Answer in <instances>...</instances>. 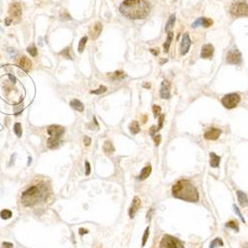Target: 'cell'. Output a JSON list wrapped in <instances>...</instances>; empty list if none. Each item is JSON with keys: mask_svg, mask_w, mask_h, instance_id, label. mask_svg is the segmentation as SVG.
Masks as SVG:
<instances>
[{"mask_svg": "<svg viewBox=\"0 0 248 248\" xmlns=\"http://www.w3.org/2000/svg\"><path fill=\"white\" fill-rule=\"evenodd\" d=\"M155 132H157V127L156 126H152L150 129V134L154 136V134H155Z\"/></svg>", "mask_w": 248, "mask_h": 248, "instance_id": "46", "label": "cell"}, {"mask_svg": "<svg viewBox=\"0 0 248 248\" xmlns=\"http://www.w3.org/2000/svg\"><path fill=\"white\" fill-rule=\"evenodd\" d=\"M150 52L153 54L154 56H158L159 55V49H150Z\"/></svg>", "mask_w": 248, "mask_h": 248, "instance_id": "45", "label": "cell"}, {"mask_svg": "<svg viewBox=\"0 0 248 248\" xmlns=\"http://www.w3.org/2000/svg\"><path fill=\"white\" fill-rule=\"evenodd\" d=\"M242 58L241 54L237 49H232L230 50L227 55H226V63L231 64H239L241 63Z\"/></svg>", "mask_w": 248, "mask_h": 248, "instance_id": "8", "label": "cell"}, {"mask_svg": "<svg viewBox=\"0 0 248 248\" xmlns=\"http://www.w3.org/2000/svg\"><path fill=\"white\" fill-rule=\"evenodd\" d=\"M49 195V189L46 184H36L26 190L21 196V200L25 207H33L38 203L43 202Z\"/></svg>", "mask_w": 248, "mask_h": 248, "instance_id": "2", "label": "cell"}, {"mask_svg": "<svg viewBox=\"0 0 248 248\" xmlns=\"http://www.w3.org/2000/svg\"><path fill=\"white\" fill-rule=\"evenodd\" d=\"M11 23H12V20L10 19L9 17H8V18H6V19H5V24H6V26H9V25L11 24Z\"/></svg>", "mask_w": 248, "mask_h": 248, "instance_id": "47", "label": "cell"}, {"mask_svg": "<svg viewBox=\"0 0 248 248\" xmlns=\"http://www.w3.org/2000/svg\"><path fill=\"white\" fill-rule=\"evenodd\" d=\"M240 101V95L238 93H229L224 95L221 99V103L225 108L231 109L236 107L237 104Z\"/></svg>", "mask_w": 248, "mask_h": 248, "instance_id": "5", "label": "cell"}, {"mask_svg": "<svg viewBox=\"0 0 248 248\" xmlns=\"http://www.w3.org/2000/svg\"><path fill=\"white\" fill-rule=\"evenodd\" d=\"M87 42H88V36H84V37H82L80 40V43H78V53L84 52V50L85 48V45H87Z\"/></svg>", "mask_w": 248, "mask_h": 248, "instance_id": "26", "label": "cell"}, {"mask_svg": "<svg viewBox=\"0 0 248 248\" xmlns=\"http://www.w3.org/2000/svg\"><path fill=\"white\" fill-rule=\"evenodd\" d=\"M233 210H234L235 213H237V215H238V217H239V218H240V219H241V220H242V222H244V223H245V219L243 218L242 214H241V213H240V210H239V208L237 207L236 206H233Z\"/></svg>", "mask_w": 248, "mask_h": 248, "instance_id": "39", "label": "cell"}, {"mask_svg": "<svg viewBox=\"0 0 248 248\" xmlns=\"http://www.w3.org/2000/svg\"><path fill=\"white\" fill-rule=\"evenodd\" d=\"M48 134L50 137H55V138H60L62 137V135L64 133V128L60 125H51L48 127Z\"/></svg>", "mask_w": 248, "mask_h": 248, "instance_id": "13", "label": "cell"}, {"mask_svg": "<svg viewBox=\"0 0 248 248\" xmlns=\"http://www.w3.org/2000/svg\"><path fill=\"white\" fill-rule=\"evenodd\" d=\"M2 247L3 248H13V244L12 243H9V242H3Z\"/></svg>", "mask_w": 248, "mask_h": 248, "instance_id": "44", "label": "cell"}, {"mask_svg": "<svg viewBox=\"0 0 248 248\" xmlns=\"http://www.w3.org/2000/svg\"><path fill=\"white\" fill-rule=\"evenodd\" d=\"M27 52L29 53L30 56H32V57H36V56L38 55V50H37V48H36L34 45L28 47V48H27Z\"/></svg>", "mask_w": 248, "mask_h": 248, "instance_id": "30", "label": "cell"}, {"mask_svg": "<svg viewBox=\"0 0 248 248\" xmlns=\"http://www.w3.org/2000/svg\"><path fill=\"white\" fill-rule=\"evenodd\" d=\"M62 144L60 138H55V137H49L47 140V145L50 149H57L59 148L60 145Z\"/></svg>", "mask_w": 248, "mask_h": 248, "instance_id": "17", "label": "cell"}, {"mask_svg": "<svg viewBox=\"0 0 248 248\" xmlns=\"http://www.w3.org/2000/svg\"><path fill=\"white\" fill-rule=\"evenodd\" d=\"M214 53V48L213 45L210 44H207L203 45L202 47V53H200V57L203 59H210L213 57Z\"/></svg>", "mask_w": 248, "mask_h": 248, "instance_id": "15", "label": "cell"}, {"mask_svg": "<svg viewBox=\"0 0 248 248\" xmlns=\"http://www.w3.org/2000/svg\"><path fill=\"white\" fill-rule=\"evenodd\" d=\"M102 149L104 151V153L107 154V155H109V154H112L114 152V147L112 145V143H111V141H109V140H106V141L103 143Z\"/></svg>", "mask_w": 248, "mask_h": 248, "instance_id": "20", "label": "cell"}, {"mask_svg": "<svg viewBox=\"0 0 248 248\" xmlns=\"http://www.w3.org/2000/svg\"><path fill=\"white\" fill-rule=\"evenodd\" d=\"M190 38L189 33H185L183 35L182 42H181V49H180V53H181L182 56H185L186 54H188L190 48Z\"/></svg>", "mask_w": 248, "mask_h": 248, "instance_id": "11", "label": "cell"}, {"mask_svg": "<svg viewBox=\"0 0 248 248\" xmlns=\"http://www.w3.org/2000/svg\"><path fill=\"white\" fill-rule=\"evenodd\" d=\"M226 227L232 228V229H234V230H236V231H238V230H239V228H238V225H237V222L233 221V220H230V221H228L227 223H226Z\"/></svg>", "mask_w": 248, "mask_h": 248, "instance_id": "33", "label": "cell"}, {"mask_svg": "<svg viewBox=\"0 0 248 248\" xmlns=\"http://www.w3.org/2000/svg\"><path fill=\"white\" fill-rule=\"evenodd\" d=\"M9 78H11V80H12V81H13V82H15V81H16V78H14V77H13V75H12V74H9Z\"/></svg>", "mask_w": 248, "mask_h": 248, "instance_id": "49", "label": "cell"}, {"mask_svg": "<svg viewBox=\"0 0 248 248\" xmlns=\"http://www.w3.org/2000/svg\"><path fill=\"white\" fill-rule=\"evenodd\" d=\"M85 233H88V230H87V229H84V228H80V234H81V235H84V234H85Z\"/></svg>", "mask_w": 248, "mask_h": 248, "instance_id": "48", "label": "cell"}, {"mask_svg": "<svg viewBox=\"0 0 248 248\" xmlns=\"http://www.w3.org/2000/svg\"><path fill=\"white\" fill-rule=\"evenodd\" d=\"M143 87L147 88H151V84H143Z\"/></svg>", "mask_w": 248, "mask_h": 248, "instance_id": "50", "label": "cell"}, {"mask_svg": "<svg viewBox=\"0 0 248 248\" xmlns=\"http://www.w3.org/2000/svg\"><path fill=\"white\" fill-rule=\"evenodd\" d=\"M223 245V242H222V240L220 238H215L214 240H213V242L210 243V248H215L217 246H222Z\"/></svg>", "mask_w": 248, "mask_h": 248, "instance_id": "31", "label": "cell"}, {"mask_svg": "<svg viewBox=\"0 0 248 248\" xmlns=\"http://www.w3.org/2000/svg\"><path fill=\"white\" fill-rule=\"evenodd\" d=\"M28 160H29V162H28V165H30L31 164V161H32V158L29 157V159H28Z\"/></svg>", "mask_w": 248, "mask_h": 248, "instance_id": "51", "label": "cell"}, {"mask_svg": "<svg viewBox=\"0 0 248 248\" xmlns=\"http://www.w3.org/2000/svg\"><path fill=\"white\" fill-rule=\"evenodd\" d=\"M17 66L26 73H29L32 69V62L26 56H21L17 61Z\"/></svg>", "mask_w": 248, "mask_h": 248, "instance_id": "12", "label": "cell"}, {"mask_svg": "<svg viewBox=\"0 0 248 248\" xmlns=\"http://www.w3.org/2000/svg\"><path fill=\"white\" fill-rule=\"evenodd\" d=\"M69 52H70V48L68 47V48H66L63 52H61L60 54H61L62 56H64L66 59H70V60H71V55L69 54Z\"/></svg>", "mask_w": 248, "mask_h": 248, "instance_id": "36", "label": "cell"}, {"mask_svg": "<svg viewBox=\"0 0 248 248\" xmlns=\"http://www.w3.org/2000/svg\"><path fill=\"white\" fill-rule=\"evenodd\" d=\"M151 172H152V168H151V166L149 165V166H146V167H144L142 169V171H141V173H140V175H139V180H145V179H147L150 176V174H151Z\"/></svg>", "mask_w": 248, "mask_h": 248, "instance_id": "21", "label": "cell"}, {"mask_svg": "<svg viewBox=\"0 0 248 248\" xmlns=\"http://www.w3.org/2000/svg\"><path fill=\"white\" fill-rule=\"evenodd\" d=\"M140 207H141V200H140L138 197H135L134 199H133V202H132L130 208H129V217H130L131 218L134 217L135 213L138 211Z\"/></svg>", "mask_w": 248, "mask_h": 248, "instance_id": "16", "label": "cell"}, {"mask_svg": "<svg viewBox=\"0 0 248 248\" xmlns=\"http://www.w3.org/2000/svg\"><path fill=\"white\" fill-rule=\"evenodd\" d=\"M237 197H238V202L241 206H247V196L245 193L241 190H237Z\"/></svg>", "mask_w": 248, "mask_h": 248, "instance_id": "24", "label": "cell"}, {"mask_svg": "<svg viewBox=\"0 0 248 248\" xmlns=\"http://www.w3.org/2000/svg\"><path fill=\"white\" fill-rule=\"evenodd\" d=\"M210 166L213 168H218L219 162H220V157L217 156V154L213 152H210Z\"/></svg>", "mask_w": 248, "mask_h": 248, "instance_id": "19", "label": "cell"}, {"mask_svg": "<svg viewBox=\"0 0 248 248\" xmlns=\"http://www.w3.org/2000/svg\"><path fill=\"white\" fill-rule=\"evenodd\" d=\"M230 13L233 16H247L248 9L245 2H234L230 7Z\"/></svg>", "mask_w": 248, "mask_h": 248, "instance_id": "6", "label": "cell"}, {"mask_svg": "<svg viewBox=\"0 0 248 248\" xmlns=\"http://www.w3.org/2000/svg\"><path fill=\"white\" fill-rule=\"evenodd\" d=\"M160 96L163 99H169L171 98V82L168 80H164L161 84Z\"/></svg>", "mask_w": 248, "mask_h": 248, "instance_id": "9", "label": "cell"}, {"mask_svg": "<svg viewBox=\"0 0 248 248\" xmlns=\"http://www.w3.org/2000/svg\"><path fill=\"white\" fill-rule=\"evenodd\" d=\"M153 138H154V142H155V145L159 146L161 143V135H154Z\"/></svg>", "mask_w": 248, "mask_h": 248, "instance_id": "41", "label": "cell"}, {"mask_svg": "<svg viewBox=\"0 0 248 248\" xmlns=\"http://www.w3.org/2000/svg\"><path fill=\"white\" fill-rule=\"evenodd\" d=\"M173 41V32H169L168 33V36H167V39L166 41L164 43V52L165 53H168L169 52V49H170V46H171V43Z\"/></svg>", "mask_w": 248, "mask_h": 248, "instance_id": "23", "label": "cell"}, {"mask_svg": "<svg viewBox=\"0 0 248 248\" xmlns=\"http://www.w3.org/2000/svg\"><path fill=\"white\" fill-rule=\"evenodd\" d=\"M106 89H107L106 87H104V85H100L98 89H95V91H91V94H101V93L106 91Z\"/></svg>", "mask_w": 248, "mask_h": 248, "instance_id": "32", "label": "cell"}, {"mask_svg": "<svg viewBox=\"0 0 248 248\" xmlns=\"http://www.w3.org/2000/svg\"><path fill=\"white\" fill-rule=\"evenodd\" d=\"M172 195L186 202L195 203L199 200V192L188 180H181L176 183L172 188Z\"/></svg>", "mask_w": 248, "mask_h": 248, "instance_id": "3", "label": "cell"}, {"mask_svg": "<svg viewBox=\"0 0 248 248\" xmlns=\"http://www.w3.org/2000/svg\"><path fill=\"white\" fill-rule=\"evenodd\" d=\"M148 236H149V227H147L145 232H144V235H143V238H142V246H144L146 244L147 239H148Z\"/></svg>", "mask_w": 248, "mask_h": 248, "instance_id": "37", "label": "cell"}, {"mask_svg": "<svg viewBox=\"0 0 248 248\" xmlns=\"http://www.w3.org/2000/svg\"><path fill=\"white\" fill-rule=\"evenodd\" d=\"M102 24L100 22H95L94 24H92L91 27H89V31H88V34H89V37H91L92 40H95V39H98L100 34H101L102 32Z\"/></svg>", "mask_w": 248, "mask_h": 248, "instance_id": "10", "label": "cell"}, {"mask_svg": "<svg viewBox=\"0 0 248 248\" xmlns=\"http://www.w3.org/2000/svg\"><path fill=\"white\" fill-rule=\"evenodd\" d=\"M129 130H130V133L133 135L137 134L140 131V126H139V123L136 120H133L131 122V124L129 125Z\"/></svg>", "mask_w": 248, "mask_h": 248, "instance_id": "25", "label": "cell"}, {"mask_svg": "<svg viewBox=\"0 0 248 248\" xmlns=\"http://www.w3.org/2000/svg\"><path fill=\"white\" fill-rule=\"evenodd\" d=\"M213 24V20L210 19V18H206V17H203V21L202 26L206 27V28H208V27H210Z\"/></svg>", "mask_w": 248, "mask_h": 248, "instance_id": "34", "label": "cell"}, {"mask_svg": "<svg viewBox=\"0 0 248 248\" xmlns=\"http://www.w3.org/2000/svg\"><path fill=\"white\" fill-rule=\"evenodd\" d=\"M0 217H1L2 219H9L12 217V213L11 210H1V213H0Z\"/></svg>", "mask_w": 248, "mask_h": 248, "instance_id": "29", "label": "cell"}, {"mask_svg": "<svg viewBox=\"0 0 248 248\" xmlns=\"http://www.w3.org/2000/svg\"><path fill=\"white\" fill-rule=\"evenodd\" d=\"M85 175L88 176L91 174V165H89L88 161H85Z\"/></svg>", "mask_w": 248, "mask_h": 248, "instance_id": "42", "label": "cell"}, {"mask_svg": "<svg viewBox=\"0 0 248 248\" xmlns=\"http://www.w3.org/2000/svg\"><path fill=\"white\" fill-rule=\"evenodd\" d=\"M91 139L88 137V136H84V144L85 146H89L91 145Z\"/></svg>", "mask_w": 248, "mask_h": 248, "instance_id": "43", "label": "cell"}, {"mask_svg": "<svg viewBox=\"0 0 248 248\" xmlns=\"http://www.w3.org/2000/svg\"><path fill=\"white\" fill-rule=\"evenodd\" d=\"M160 248H184V246L176 237L171 235H164L161 239Z\"/></svg>", "mask_w": 248, "mask_h": 248, "instance_id": "4", "label": "cell"}, {"mask_svg": "<svg viewBox=\"0 0 248 248\" xmlns=\"http://www.w3.org/2000/svg\"><path fill=\"white\" fill-rule=\"evenodd\" d=\"M159 116H160L159 117V126L157 127V131H159L160 129L163 127V122H164V118H165L164 114H160Z\"/></svg>", "mask_w": 248, "mask_h": 248, "instance_id": "40", "label": "cell"}, {"mask_svg": "<svg viewBox=\"0 0 248 248\" xmlns=\"http://www.w3.org/2000/svg\"><path fill=\"white\" fill-rule=\"evenodd\" d=\"M70 105L73 107L74 109L80 111V112H82L84 110V105L81 101H80L78 99H73L70 102Z\"/></svg>", "mask_w": 248, "mask_h": 248, "instance_id": "18", "label": "cell"}, {"mask_svg": "<svg viewBox=\"0 0 248 248\" xmlns=\"http://www.w3.org/2000/svg\"><path fill=\"white\" fill-rule=\"evenodd\" d=\"M9 18L13 21V19H17L19 20L21 16H22V6L19 2L17 1H13L11 4L9 5Z\"/></svg>", "mask_w": 248, "mask_h": 248, "instance_id": "7", "label": "cell"}, {"mask_svg": "<svg viewBox=\"0 0 248 248\" xmlns=\"http://www.w3.org/2000/svg\"><path fill=\"white\" fill-rule=\"evenodd\" d=\"M13 130H14V133L17 135V137H21V136H22V126H21V124L19 123V122H17V123L14 124Z\"/></svg>", "mask_w": 248, "mask_h": 248, "instance_id": "28", "label": "cell"}, {"mask_svg": "<svg viewBox=\"0 0 248 248\" xmlns=\"http://www.w3.org/2000/svg\"><path fill=\"white\" fill-rule=\"evenodd\" d=\"M221 134V130L218 128H208L207 130L204 132L203 137L206 138L207 140H217L219 138V136Z\"/></svg>", "mask_w": 248, "mask_h": 248, "instance_id": "14", "label": "cell"}, {"mask_svg": "<svg viewBox=\"0 0 248 248\" xmlns=\"http://www.w3.org/2000/svg\"><path fill=\"white\" fill-rule=\"evenodd\" d=\"M119 11L129 19H144L149 15L150 6L146 0H124L119 6Z\"/></svg>", "mask_w": 248, "mask_h": 248, "instance_id": "1", "label": "cell"}, {"mask_svg": "<svg viewBox=\"0 0 248 248\" xmlns=\"http://www.w3.org/2000/svg\"><path fill=\"white\" fill-rule=\"evenodd\" d=\"M108 77L111 78V80H121V78H123L126 77V74H125L123 71H115V73L109 74Z\"/></svg>", "mask_w": 248, "mask_h": 248, "instance_id": "27", "label": "cell"}, {"mask_svg": "<svg viewBox=\"0 0 248 248\" xmlns=\"http://www.w3.org/2000/svg\"><path fill=\"white\" fill-rule=\"evenodd\" d=\"M152 110H153V113H154V116L157 117L159 116L161 114V107L159 105H156V104H154L152 106Z\"/></svg>", "mask_w": 248, "mask_h": 248, "instance_id": "35", "label": "cell"}, {"mask_svg": "<svg viewBox=\"0 0 248 248\" xmlns=\"http://www.w3.org/2000/svg\"><path fill=\"white\" fill-rule=\"evenodd\" d=\"M175 21H176V15H175V14H173V15H171L170 18H169L168 22L166 24V27H165V31H166L167 33H169V32H172V30H173Z\"/></svg>", "mask_w": 248, "mask_h": 248, "instance_id": "22", "label": "cell"}, {"mask_svg": "<svg viewBox=\"0 0 248 248\" xmlns=\"http://www.w3.org/2000/svg\"><path fill=\"white\" fill-rule=\"evenodd\" d=\"M203 21V17L199 18V19L196 20L195 22H193V23L192 24V27H193V28H197V27H199V26H202Z\"/></svg>", "mask_w": 248, "mask_h": 248, "instance_id": "38", "label": "cell"}]
</instances>
